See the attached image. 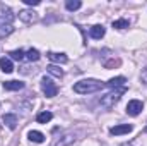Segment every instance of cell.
I'll use <instances>...</instances> for the list:
<instances>
[{"instance_id":"obj_22","label":"cell","mask_w":147,"mask_h":146,"mask_svg":"<svg viewBox=\"0 0 147 146\" xmlns=\"http://www.w3.org/2000/svg\"><path fill=\"white\" fill-rule=\"evenodd\" d=\"M10 33H14V28H12V26H3V28H0V38L9 36Z\"/></svg>"},{"instance_id":"obj_25","label":"cell","mask_w":147,"mask_h":146,"mask_svg":"<svg viewBox=\"0 0 147 146\" xmlns=\"http://www.w3.org/2000/svg\"><path fill=\"white\" fill-rule=\"evenodd\" d=\"M142 81L147 84V69H146V76H142Z\"/></svg>"},{"instance_id":"obj_15","label":"cell","mask_w":147,"mask_h":146,"mask_svg":"<svg viewBox=\"0 0 147 146\" xmlns=\"http://www.w3.org/2000/svg\"><path fill=\"white\" fill-rule=\"evenodd\" d=\"M28 138H29V141H33V143H43V141H45V134L39 132V131H29Z\"/></svg>"},{"instance_id":"obj_2","label":"cell","mask_w":147,"mask_h":146,"mask_svg":"<svg viewBox=\"0 0 147 146\" xmlns=\"http://www.w3.org/2000/svg\"><path fill=\"white\" fill-rule=\"evenodd\" d=\"M125 91H127V88H116V89L110 91L108 95H105V96L101 98V107H105V108L115 107V103L120 102V98H121V95H123Z\"/></svg>"},{"instance_id":"obj_24","label":"cell","mask_w":147,"mask_h":146,"mask_svg":"<svg viewBox=\"0 0 147 146\" xmlns=\"http://www.w3.org/2000/svg\"><path fill=\"white\" fill-rule=\"evenodd\" d=\"M26 5H33V7H36V5H39V0H22Z\"/></svg>"},{"instance_id":"obj_1","label":"cell","mask_w":147,"mask_h":146,"mask_svg":"<svg viewBox=\"0 0 147 146\" xmlns=\"http://www.w3.org/2000/svg\"><path fill=\"white\" fill-rule=\"evenodd\" d=\"M106 84L98 81V79H82L79 83L74 84V91L79 95H89V93H96L99 89H103Z\"/></svg>"},{"instance_id":"obj_11","label":"cell","mask_w":147,"mask_h":146,"mask_svg":"<svg viewBox=\"0 0 147 146\" xmlns=\"http://www.w3.org/2000/svg\"><path fill=\"white\" fill-rule=\"evenodd\" d=\"M3 124H7L9 129H16V127H17V115H14V113H5V115H3Z\"/></svg>"},{"instance_id":"obj_18","label":"cell","mask_w":147,"mask_h":146,"mask_svg":"<svg viewBox=\"0 0 147 146\" xmlns=\"http://www.w3.org/2000/svg\"><path fill=\"white\" fill-rule=\"evenodd\" d=\"M26 59L31 60V62H36V60H39V52H38L36 48H29L26 52Z\"/></svg>"},{"instance_id":"obj_19","label":"cell","mask_w":147,"mask_h":146,"mask_svg":"<svg viewBox=\"0 0 147 146\" xmlns=\"http://www.w3.org/2000/svg\"><path fill=\"white\" fill-rule=\"evenodd\" d=\"M46 71L51 74V76H55V77H63V71H62L60 67L53 65V64H51V65H48V67H46Z\"/></svg>"},{"instance_id":"obj_23","label":"cell","mask_w":147,"mask_h":146,"mask_svg":"<svg viewBox=\"0 0 147 146\" xmlns=\"http://www.w3.org/2000/svg\"><path fill=\"white\" fill-rule=\"evenodd\" d=\"M115 65H120V60H110V62H106V64H105V67H106V69H111V67H115Z\"/></svg>"},{"instance_id":"obj_7","label":"cell","mask_w":147,"mask_h":146,"mask_svg":"<svg viewBox=\"0 0 147 146\" xmlns=\"http://www.w3.org/2000/svg\"><path fill=\"white\" fill-rule=\"evenodd\" d=\"M105 33H106V29L103 26H99V24H96V26H92L89 29V35H91V38H94V40H101V38L105 36Z\"/></svg>"},{"instance_id":"obj_14","label":"cell","mask_w":147,"mask_h":146,"mask_svg":"<svg viewBox=\"0 0 147 146\" xmlns=\"http://www.w3.org/2000/svg\"><path fill=\"white\" fill-rule=\"evenodd\" d=\"M0 69L3 71V72H12L14 71V65H12V60L10 59H7V57H2L0 59Z\"/></svg>"},{"instance_id":"obj_6","label":"cell","mask_w":147,"mask_h":146,"mask_svg":"<svg viewBox=\"0 0 147 146\" xmlns=\"http://www.w3.org/2000/svg\"><path fill=\"white\" fill-rule=\"evenodd\" d=\"M77 139V134H74V132H69V134H65L63 138H60V139H57L53 146H70Z\"/></svg>"},{"instance_id":"obj_12","label":"cell","mask_w":147,"mask_h":146,"mask_svg":"<svg viewBox=\"0 0 147 146\" xmlns=\"http://www.w3.org/2000/svg\"><path fill=\"white\" fill-rule=\"evenodd\" d=\"M127 83V79L123 77V76H118V77H113L110 79L108 83H106V86H110V88H123V84Z\"/></svg>"},{"instance_id":"obj_5","label":"cell","mask_w":147,"mask_h":146,"mask_svg":"<svg viewBox=\"0 0 147 146\" xmlns=\"http://www.w3.org/2000/svg\"><path fill=\"white\" fill-rule=\"evenodd\" d=\"M132 129H134V127H132L130 124H118V126H115V127L110 129V134H113V136H121V134L130 132Z\"/></svg>"},{"instance_id":"obj_16","label":"cell","mask_w":147,"mask_h":146,"mask_svg":"<svg viewBox=\"0 0 147 146\" xmlns=\"http://www.w3.org/2000/svg\"><path fill=\"white\" fill-rule=\"evenodd\" d=\"M53 119V113L51 112H41V113H38L36 120L39 122V124H46V122H50Z\"/></svg>"},{"instance_id":"obj_21","label":"cell","mask_w":147,"mask_h":146,"mask_svg":"<svg viewBox=\"0 0 147 146\" xmlns=\"http://www.w3.org/2000/svg\"><path fill=\"white\" fill-rule=\"evenodd\" d=\"M9 55H10V59H14V60H22V59L26 57V53H24L22 50H12Z\"/></svg>"},{"instance_id":"obj_20","label":"cell","mask_w":147,"mask_h":146,"mask_svg":"<svg viewBox=\"0 0 147 146\" xmlns=\"http://www.w3.org/2000/svg\"><path fill=\"white\" fill-rule=\"evenodd\" d=\"M128 21L127 19H118V21H113V28L115 29H125V28H128Z\"/></svg>"},{"instance_id":"obj_17","label":"cell","mask_w":147,"mask_h":146,"mask_svg":"<svg viewBox=\"0 0 147 146\" xmlns=\"http://www.w3.org/2000/svg\"><path fill=\"white\" fill-rule=\"evenodd\" d=\"M65 7H67V10L74 12V10H79V9L82 7V2H80V0H67Z\"/></svg>"},{"instance_id":"obj_3","label":"cell","mask_w":147,"mask_h":146,"mask_svg":"<svg viewBox=\"0 0 147 146\" xmlns=\"http://www.w3.org/2000/svg\"><path fill=\"white\" fill-rule=\"evenodd\" d=\"M41 89H43V93L48 96V98H53V96H57V93H58V88L55 86V83L50 79V77H43L41 79Z\"/></svg>"},{"instance_id":"obj_13","label":"cell","mask_w":147,"mask_h":146,"mask_svg":"<svg viewBox=\"0 0 147 146\" xmlns=\"http://www.w3.org/2000/svg\"><path fill=\"white\" fill-rule=\"evenodd\" d=\"M19 19L24 21V23H33V21L36 19V16H34L33 10H28V9H26V10H21V12H19Z\"/></svg>"},{"instance_id":"obj_8","label":"cell","mask_w":147,"mask_h":146,"mask_svg":"<svg viewBox=\"0 0 147 146\" xmlns=\"http://www.w3.org/2000/svg\"><path fill=\"white\" fill-rule=\"evenodd\" d=\"M48 59H50L51 62H55V64H65V62L69 60L65 53H57V52H50V53H48Z\"/></svg>"},{"instance_id":"obj_9","label":"cell","mask_w":147,"mask_h":146,"mask_svg":"<svg viewBox=\"0 0 147 146\" xmlns=\"http://www.w3.org/2000/svg\"><path fill=\"white\" fill-rule=\"evenodd\" d=\"M3 88L7 91H19V89L24 88V83H21V81H5L3 83Z\"/></svg>"},{"instance_id":"obj_10","label":"cell","mask_w":147,"mask_h":146,"mask_svg":"<svg viewBox=\"0 0 147 146\" xmlns=\"http://www.w3.org/2000/svg\"><path fill=\"white\" fill-rule=\"evenodd\" d=\"M14 19H16V16H14V14H12L10 10H7V12L0 14V28H3L5 24H7V26H10Z\"/></svg>"},{"instance_id":"obj_4","label":"cell","mask_w":147,"mask_h":146,"mask_svg":"<svg viewBox=\"0 0 147 146\" xmlns=\"http://www.w3.org/2000/svg\"><path fill=\"white\" fill-rule=\"evenodd\" d=\"M142 108H144V103L140 100H130L128 105H127V113L132 115V117H135V115H139L142 112Z\"/></svg>"}]
</instances>
